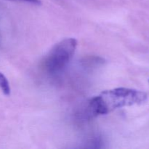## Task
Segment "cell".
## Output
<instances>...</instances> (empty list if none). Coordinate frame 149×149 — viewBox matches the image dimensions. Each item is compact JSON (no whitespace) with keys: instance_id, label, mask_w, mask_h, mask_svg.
<instances>
[{"instance_id":"obj_1","label":"cell","mask_w":149,"mask_h":149,"mask_svg":"<svg viewBox=\"0 0 149 149\" xmlns=\"http://www.w3.org/2000/svg\"><path fill=\"white\" fill-rule=\"evenodd\" d=\"M148 100V95L135 89L118 87L106 90L89 100L80 116L87 119L104 115L119 108L141 105Z\"/></svg>"},{"instance_id":"obj_2","label":"cell","mask_w":149,"mask_h":149,"mask_svg":"<svg viewBox=\"0 0 149 149\" xmlns=\"http://www.w3.org/2000/svg\"><path fill=\"white\" fill-rule=\"evenodd\" d=\"M77 47L74 38H67L58 42L50 49L43 62L44 68L49 74L62 72L74 57Z\"/></svg>"},{"instance_id":"obj_3","label":"cell","mask_w":149,"mask_h":149,"mask_svg":"<svg viewBox=\"0 0 149 149\" xmlns=\"http://www.w3.org/2000/svg\"><path fill=\"white\" fill-rule=\"evenodd\" d=\"M0 89L5 95H9L10 94V87L8 80L1 72H0Z\"/></svg>"},{"instance_id":"obj_4","label":"cell","mask_w":149,"mask_h":149,"mask_svg":"<svg viewBox=\"0 0 149 149\" xmlns=\"http://www.w3.org/2000/svg\"><path fill=\"white\" fill-rule=\"evenodd\" d=\"M13 1H26V2L31 3V4H41L40 0H13Z\"/></svg>"},{"instance_id":"obj_5","label":"cell","mask_w":149,"mask_h":149,"mask_svg":"<svg viewBox=\"0 0 149 149\" xmlns=\"http://www.w3.org/2000/svg\"><path fill=\"white\" fill-rule=\"evenodd\" d=\"M148 81H149V80H148Z\"/></svg>"}]
</instances>
